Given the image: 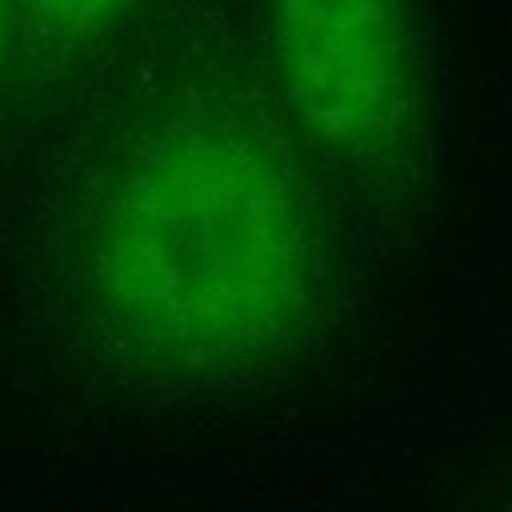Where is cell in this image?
Here are the masks:
<instances>
[{
	"label": "cell",
	"instance_id": "3",
	"mask_svg": "<svg viewBox=\"0 0 512 512\" xmlns=\"http://www.w3.org/2000/svg\"><path fill=\"white\" fill-rule=\"evenodd\" d=\"M24 44H36L52 56H80L112 40L148 0H16Z\"/></svg>",
	"mask_w": 512,
	"mask_h": 512
},
{
	"label": "cell",
	"instance_id": "4",
	"mask_svg": "<svg viewBox=\"0 0 512 512\" xmlns=\"http://www.w3.org/2000/svg\"><path fill=\"white\" fill-rule=\"evenodd\" d=\"M24 48V24H20V4L16 0H0V92L8 84L12 60Z\"/></svg>",
	"mask_w": 512,
	"mask_h": 512
},
{
	"label": "cell",
	"instance_id": "2",
	"mask_svg": "<svg viewBox=\"0 0 512 512\" xmlns=\"http://www.w3.org/2000/svg\"><path fill=\"white\" fill-rule=\"evenodd\" d=\"M288 128L348 184L396 196L424 160V68L408 0H264Z\"/></svg>",
	"mask_w": 512,
	"mask_h": 512
},
{
	"label": "cell",
	"instance_id": "1",
	"mask_svg": "<svg viewBox=\"0 0 512 512\" xmlns=\"http://www.w3.org/2000/svg\"><path fill=\"white\" fill-rule=\"evenodd\" d=\"M304 144L228 84H188L96 164L68 240L88 340L152 384L276 368L324 320L332 260Z\"/></svg>",
	"mask_w": 512,
	"mask_h": 512
}]
</instances>
